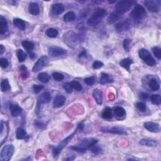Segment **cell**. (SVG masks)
Instances as JSON below:
<instances>
[{
	"label": "cell",
	"mask_w": 161,
	"mask_h": 161,
	"mask_svg": "<svg viewBox=\"0 0 161 161\" xmlns=\"http://www.w3.org/2000/svg\"><path fill=\"white\" fill-rule=\"evenodd\" d=\"M106 15V11L103 9L99 8L95 10L91 16L87 21V24L89 26L95 27L101 22L103 18H104Z\"/></svg>",
	"instance_id": "cell-1"
},
{
	"label": "cell",
	"mask_w": 161,
	"mask_h": 161,
	"mask_svg": "<svg viewBox=\"0 0 161 161\" xmlns=\"http://www.w3.org/2000/svg\"><path fill=\"white\" fill-rule=\"evenodd\" d=\"M147 12L145 9L142 6L137 4L130 13L131 18L136 23H140L146 17Z\"/></svg>",
	"instance_id": "cell-2"
},
{
	"label": "cell",
	"mask_w": 161,
	"mask_h": 161,
	"mask_svg": "<svg viewBox=\"0 0 161 161\" xmlns=\"http://www.w3.org/2000/svg\"><path fill=\"white\" fill-rule=\"evenodd\" d=\"M136 3L134 1H130V0H121L117 3L115 5V12L121 15L126 12H128L132 6L134 5Z\"/></svg>",
	"instance_id": "cell-3"
},
{
	"label": "cell",
	"mask_w": 161,
	"mask_h": 161,
	"mask_svg": "<svg viewBox=\"0 0 161 161\" xmlns=\"http://www.w3.org/2000/svg\"><path fill=\"white\" fill-rule=\"evenodd\" d=\"M139 57L142 59L146 64H147L149 66H154L156 64V60L152 57L151 53L147 50L145 49H142L138 52Z\"/></svg>",
	"instance_id": "cell-4"
},
{
	"label": "cell",
	"mask_w": 161,
	"mask_h": 161,
	"mask_svg": "<svg viewBox=\"0 0 161 161\" xmlns=\"http://www.w3.org/2000/svg\"><path fill=\"white\" fill-rule=\"evenodd\" d=\"M15 147L12 144H8L5 145L1 149V153H0V160L1 161H9L14 153Z\"/></svg>",
	"instance_id": "cell-5"
},
{
	"label": "cell",
	"mask_w": 161,
	"mask_h": 161,
	"mask_svg": "<svg viewBox=\"0 0 161 161\" xmlns=\"http://www.w3.org/2000/svg\"><path fill=\"white\" fill-rule=\"evenodd\" d=\"M77 130H75V132H74L73 134H71V135H69V137H67L66 138H65L64 140H63L61 142H60L59 144L57 145L56 147H55L54 149H53V151H52V153H53V157H57L59 156V154L60 153V152L62 151V150L64 147H65V146L68 144V143L69 142V141H71V139L73 138L74 134L76 133Z\"/></svg>",
	"instance_id": "cell-6"
},
{
	"label": "cell",
	"mask_w": 161,
	"mask_h": 161,
	"mask_svg": "<svg viewBox=\"0 0 161 161\" xmlns=\"http://www.w3.org/2000/svg\"><path fill=\"white\" fill-rule=\"evenodd\" d=\"M48 53L51 57H59L66 55L67 53V52L66 49L62 47L53 46V47L49 48Z\"/></svg>",
	"instance_id": "cell-7"
},
{
	"label": "cell",
	"mask_w": 161,
	"mask_h": 161,
	"mask_svg": "<svg viewBox=\"0 0 161 161\" xmlns=\"http://www.w3.org/2000/svg\"><path fill=\"white\" fill-rule=\"evenodd\" d=\"M144 3L147 9L150 12L153 13L159 12L160 6V1L159 0H146Z\"/></svg>",
	"instance_id": "cell-8"
},
{
	"label": "cell",
	"mask_w": 161,
	"mask_h": 161,
	"mask_svg": "<svg viewBox=\"0 0 161 161\" xmlns=\"http://www.w3.org/2000/svg\"><path fill=\"white\" fill-rule=\"evenodd\" d=\"M49 62V59L47 56L43 55L40 58L38 59L37 61L34 64V66L32 68V71L33 72H38L39 71L42 70L44 68Z\"/></svg>",
	"instance_id": "cell-9"
},
{
	"label": "cell",
	"mask_w": 161,
	"mask_h": 161,
	"mask_svg": "<svg viewBox=\"0 0 161 161\" xmlns=\"http://www.w3.org/2000/svg\"><path fill=\"white\" fill-rule=\"evenodd\" d=\"M98 140L95 138H84L83 140H80V142L78 143L77 145L83 147L85 149H89L92 146H93L95 144H97Z\"/></svg>",
	"instance_id": "cell-10"
},
{
	"label": "cell",
	"mask_w": 161,
	"mask_h": 161,
	"mask_svg": "<svg viewBox=\"0 0 161 161\" xmlns=\"http://www.w3.org/2000/svg\"><path fill=\"white\" fill-rule=\"evenodd\" d=\"M101 130L105 133H109L116 135H127V132L123 128L120 127H112V128H102Z\"/></svg>",
	"instance_id": "cell-11"
},
{
	"label": "cell",
	"mask_w": 161,
	"mask_h": 161,
	"mask_svg": "<svg viewBox=\"0 0 161 161\" xmlns=\"http://www.w3.org/2000/svg\"><path fill=\"white\" fill-rule=\"evenodd\" d=\"M144 127L146 130L152 133H157L160 131L159 124L152 121H146L144 123Z\"/></svg>",
	"instance_id": "cell-12"
},
{
	"label": "cell",
	"mask_w": 161,
	"mask_h": 161,
	"mask_svg": "<svg viewBox=\"0 0 161 161\" xmlns=\"http://www.w3.org/2000/svg\"><path fill=\"white\" fill-rule=\"evenodd\" d=\"M130 21L128 20L120 21L119 23H118L115 25V29L118 32H119V33L127 31L130 29Z\"/></svg>",
	"instance_id": "cell-13"
},
{
	"label": "cell",
	"mask_w": 161,
	"mask_h": 161,
	"mask_svg": "<svg viewBox=\"0 0 161 161\" xmlns=\"http://www.w3.org/2000/svg\"><path fill=\"white\" fill-rule=\"evenodd\" d=\"M113 114L117 119L122 120L126 116V111L120 106H116L113 108Z\"/></svg>",
	"instance_id": "cell-14"
},
{
	"label": "cell",
	"mask_w": 161,
	"mask_h": 161,
	"mask_svg": "<svg viewBox=\"0 0 161 161\" xmlns=\"http://www.w3.org/2000/svg\"><path fill=\"white\" fill-rule=\"evenodd\" d=\"M66 101V99L65 96H64L62 95L57 96L53 102V108H60V107H62V106H64V104H65Z\"/></svg>",
	"instance_id": "cell-15"
},
{
	"label": "cell",
	"mask_w": 161,
	"mask_h": 161,
	"mask_svg": "<svg viewBox=\"0 0 161 161\" xmlns=\"http://www.w3.org/2000/svg\"><path fill=\"white\" fill-rule=\"evenodd\" d=\"M10 110L11 112V114H12V115L14 117L18 116L21 114V113H22V108L16 104L11 103L10 105Z\"/></svg>",
	"instance_id": "cell-16"
},
{
	"label": "cell",
	"mask_w": 161,
	"mask_h": 161,
	"mask_svg": "<svg viewBox=\"0 0 161 161\" xmlns=\"http://www.w3.org/2000/svg\"><path fill=\"white\" fill-rule=\"evenodd\" d=\"M64 6L62 3H55L52 6L51 11L52 13L55 15H59L64 12Z\"/></svg>",
	"instance_id": "cell-17"
},
{
	"label": "cell",
	"mask_w": 161,
	"mask_h": 161,
	"mask_svg": "<svg viewBox=\"0 0 161 161\" xmlns=\"http://www.w3.org/2000/svg\"><path fill=\"white\" fill-rule=\"evenodd\" d=\"M114 82V79L112 76L107 73H102L101 77L99 79V83L101 84H106L108 83H112Z\"/></svg>",
	"instance_id": "cell-18"
},
{
	"label": "cell",
	"mask_w": 161,
	"mask_h": 161,
	"mask_svg": "<svg viewBox=\"0 0 161 161\" xmlns=\"http://www.w3.org/2000/svg\"><path fill=\"white\" fill-rule=\"evenodd\" d=\"M52 99L51 94L50 93L49 91H45L40 95V97H39L38 101L40 104H46V103H48L50 102Z\"/></svg>",
	"instance_id": "cell-19"
},
{
	"label": "cell",
	"mask_w": 161,
	"mask_h": 161,
	"mask_svg": "<svg viewBox=\"0 0 161 161\" xmlns=\"http://www.w3.org/2000/svg\"><path fill=\"white\" fill-rule=\"evenodd\" d=\"M28 12L32 15L37 16L40 13V8L37 3H31L28 6Z\"/></svg>",
	"instance_id": "cell-20"
},
{
	"label": "cell",
	"mask_w": 161,
	"mask_h": 161,
	"mask_svg": "<svg viewBox=\"0 0 161 161\" xmlns=\"http://www.w3.org/2000/svg\"><path fill=\"white\" fill-rule=\"evenodd\" d=\"M92 96L95 99L96 102L98 103V105H101L103 103V92L102 91L99 89H94L93 92H92Z\"/></svg>",
	"instance_id": "cell-21"
},
{
	"label": "cell",
	"mask_w": 161,
	"mask_h": 161,
	"mask_svg": "<svg viewBox=\"0 0 161 161\" xmlns=\"http://www.w3.org/2000/svg\"><path fill=\"white\" fill-rule=\"evenodd\" d=\"M0 33L1 34H4L8 30V23L6 20L3 16H0Z\"/></svg>",
	"instance_id": "cell-22"
},
{
	"label": "cell",
	"mask_w": 161,
	"mask_h": 161,
	"mask_svg": "<svg viewBox=\"0 0 161 161\" xmlns=\"http://www.w3.org/2000/svg\"><path fill=\"white\" fill-rule=\"evenodd\" d=\"M13 24L20 30L23 31L26 29V23L23 20L20 18H15L13 20Z\"/></svg>",
	"instance_id": "cell-23"
},
{
	"label": "cell",
	"mask_w": 161,
	"mask_h": 161,
	"mask_svg": "<svg viewBox=\"0 0 161 161\" xmlns=\"http://www.w3.org/2000/svg\"><path fill=\"white\" fill-rule=\"evenodd\" d=\"M133 63V60L130 58H125L121 60L120 62V65L121 67H123L124 69L127 70L128 71H130V66Z\"/></svg>",
	"instance_id": "cell-24"
},
{
	"label": "cell",
	"mask_w": 161,
	"mask_h": 161,
	"mask_svg": "<svg viewBox=\"0 0 161 161\" xmlns=\"http://www.w3.org/2000/svg\"><path fill=\"white\" fill-rule=\"evenodd\" d=\"M16 138L18 140H23V139H26L28 137L27 132L22 128H17L16 132Z\"/></svg>",
	"instance_id": "cell-25"
},
{
	"label": "cell",
	"mask_w": 161,
	"mask_h": 161,
	"mask_svg": "<svg viewBox=\"0 0 161 161\" xmlns=\"http://www.w3.org/2000/svg\"><path fill=\"white\" fill-rule=\"evenodd\" d=\"M139 144L143 146L147 147H155L157 144V142L156 140H150V139H142L139 142Z\"/></svg>",
	"instance_id": "cell-26"
},
{
	"label": "cell",
	"mask_w": 161,
	"mask_h": 161,
	"mask_svg": "<svg viewBox=\"0 0 161 161\" xmlns=\"http://www.w3.org/2000/svg\"><path fill=\"white\" fill-rule=\"evenodd\" d=\"M101 115H102L103 119H106V120L112 119L113 117L112 109L109 108V107H106V108L103 111Z\"/></svg>",
	"instance_id": "cell-27"
},
{
	"label": "cell",
	"mask_w": 161,
	"mask_h": 161,
	"mask_svg": "<svg viewBox=\"0 0 161 161\" xmlns=\"http://www.w3.org/2000/svg\"><path fill=\"white\" fill-rule=\"evenodd\" d=\"M63 19L66 22H71L76 19V15L73 12H69L64 16Z\"/></svg>",
	"instance_id": "cell-28"
},
{
	"label": "cell",
	"mask_w": 161,
	"mask_h": 161,
	"mask_svg": "<svg viewBox=\"0 0 161 161\" xmlns=\"http://www.w3.org/2000/svg\"><path fill=\"white\" fill-rule=\"evenodd\" d=\"M38 79L42 83H47L50 81V76L46 73H41L38 75Z\"/></svg>",
	"instance_id": "cell-29"
},
{
	"label": "cell",
	"mask_w": 161,
	"mask_h": 161,
	"mask_svg": "<svg viewBox=\"0 0 161 161\" xmlns=\"http://www.w3.org/2000/svg\"><path fill=\"white\" fill-rule=\"evenodd\" d=\"M149 86L150 88H151L153 91H156L159 90L160 88V85L157 81L155 79H152L149 81Z\"/></svg>",
	"instance_id": "cell-30"
},
{
	"label": "cell",
	"mask_w": 161,
	"mask_h": 161,
	"mask_svg": "<svg viewBox=\"0 0 161 161\" xmlns=\"http://www.w3.org/2000/svg\"><path fill=\"white\" fill-rule=\"evenodd\" d=\"M21 45H22L23 48L25 49L27 52H31L34 48V43H32L30 41L24 40L21 42Z\"/></svg>",
	"instance_id": "cell-31"
},
{
	"label": "cell",
	"mask_w": 161,
	"mask_h": 161,
	"mask_svg": "<svg viewBox=\"0 0 161 161\" xmlns=\"http://www.w3.org/2000/svg\"><path fill=\"white\" fill-rule=\"evenodd\" d=\"M120 15L119 13H117L116 12H113L108 18V21L110 23H115L120 19Z\"/></svg>",
	"instance_id": "cell-32"
},
{
	"label": "cell",
	"mask_w": 161,
	"mask_h": 161,
	"mask_svg": "<svg viewBox=\"0 0 161 161\" xmlns=\"http://www.w3.org/2000/svg\"><path fill=\"white\" fill-rule=\"evenodd\" d=\"M45 34L50 38H55L58 35V31L53 28H50L46 30Z\"/></svg>",
	"instance_id": "cell-33"
},
{
	"label": "cell",
	"mask_w": 161,
	"mask_h": 161,
	"mask_svg": "<svg viewBox=\"0 0 161 161\" xmlns=\"http://www.w3.org/2000/svg\"><path fill=\"white\" fill-rule=\"evenodd\" d=\"M10 89V84L8 79H3L1 83V90L2 92H6Z\"/></svg>",
	"instance_id": "cell-34"
},
{
	"label": "cell",
	"mask_w": 161,
	"mask_h": 161,
	"mask_svg": "<svg viewBox=\"0 0 161 161\" xmlns=\"http://www.w3.org/2000/svg\"><path fill=\"white\" fill-rule=\"evenodd\" d=\"M16 54H17L18 59L20 62H23L26 60L27 55H26V53L22 51V50H21V49L18 50Z\"/></svg>",
	"instance_id": "cell-35"
},
{
	"label": "cell",
	"mask_w": 161,
	"mask_h": 161,
	"mask_svg": "<svg viewBox=\"0 0 161 161\" xmlns=\"http://www.w3.org/2000/svg\"><path fill=\"white\" fill-rule=\"evenodd\" d=\"M151 101L153 105H160L161 103L160 96L159 95H152L151 97Z\"/></svg>",
	"instance_id": "cell-36"
},
{
	"label": "cell",
	"mask_w": 161,
	"mask_h": 161,
	"mask_svg": "<svg viewBox=\"0 0 161 161\" xmlns=\"http://www.w3.org/2000/svg\"><path fill=\"white\" fill-rule=\"evenodd\" d=\"M71 86H72L73 89L77 91H81L83 90V86H82L78 81H73L70 83Z\"/></svg>",
	"instance_id": "cell-37"
},
{
	"label": "cell",
	"mask_w": 161,
	"mask_h": 161,
	"mask_svg": "<svg viewBox=\"0 0 161 161\" xmlns=\"http://www.w3.org/2000/svg\"><path fill=\"white\" fill-rule=\"evenodd\" d=\"M20 76L23 79H27L28 76V73L27 67L24 65L21 66L20 67Z\"/></svg>",
	"instance_id": "cell-38"
},
{
	"label": "cell",
	"mask_w": 161,
	"mask_h": 161,
	"mask_svg": "<svg viewBox=\"0 0 161 161\" xmlns=\"http://www.w3.org/2000/svg\"><path fill=\"white\" fill-rule=\"evenodd\" d=\"M152 52L153 54L157 57V59L160 60L161 59V49L159 47H154L152 48Z\"/></svg>",
	"instance_id": "cell-39"
},
{
	"label": "cell",
	"mask_w": 161,
	"mask_h": 161,
	"mask_svg": "<svg viewBox=\"0 0 161 161\" xmlns=\"http://www.w3.org/2000/svg\"><path fill=\"white\" fill-rule=\"evenodd\" d=\"M52 77L53 78V79L55 80L56 81H61L64 79V76H63V74H60L59 73H53L52 74Z\"/></svg>",
	"instance_id": "cell-40"
},
{
	"label": "cell",
	"mask_w": 161,
	"mask_h": 161,
	"mask_svg": "<svg viewBox=\"0 0 161 161\" xmlns=\"http://www.w3.org/2000/svg\"><path fill=\"white\" fill-rule=\"evenodd\" d=\"M96 81V77L95 76H91L88 77L84 79L85 83L88 86H92L93 85Z\"/></svg>",
	"instance_id": "cell-41"
},
{
	"label": "cell",
	"mask_w": 161,
	"mask_h": 161,
	"mask_svg": "<svg viewBox=\"0 0 161 161\" xmlns=\"http://www.w3.org/2000/svg\"><path fill=\"white\" fill-rule=\"evenodd\" d=\"M89 150L91 151V152L95 153V154H98L99 153L101 152V148L100 147L99 145L95 144L93 146H92L89 149Z\"/></svg>",
	"instance_id": "cell-42"
},
{
	"label": "cell",
	"mask_w": 161,
	"mask_h": 161,
	"mask_svg": "<svg viewBox=\"0 0 161 161\" xmlns=\"http://www.w3.org/2000/svg\"><path fill=\"white\" fill-rule=\"evenodd\" d=\"M136 107H137L138 110L140 111L141 112H145L147 110L146 105L142 102H138L137 104H136Z\"/></svg>",
	"instance_id": "cell-43"
},
{
	"label": "cell",
	"mask_w": 161,
	"mask_h": 161,
	"mask_svg": "<svg viewBox=\"0 0 161 161\" xmlns=\"http://www.w3.org/2000/svg\"><path fill=\"white\" fill-rule=\"evenodd\" d=\"M130 42H131V40H130V39H128V38H125V40H123V48H124L125 51L129 52Z\"/></svg>",
	"instance_id": "cell-44"
},
{
	"label": "cell",
	"mask_w": 161,
	"mask_h": 161,
	"mask_svg": "<svg viewBox=\"0 0 161 161\" xmlns=\"http://www.w3.org/2000/svg\"><path fill=\"white\" fill-rule=\"evenodd\" d=\"M71 149H72V150H74V151H76L77 152H79V153H85L86 152L87 150L86 149H85L83 147H81L79 146H78L77 145H73L71 147Z\"/></svg>",
	"instance_id": "cell-45"
},
{
	"label": "cell",
	"mask_w": 161,
	"mask_h": 161,
	"mask_svg": "<svg viewBox=\"0 0 161 161\" xmlns=\"http://www.w3.org/2000/svg\"><path fill=\"white\" fill-rule=\"evenodd\" d=\"M103 66H104V64L101 61H99V60H96L92 64V68H93L94 69H100V68H101Z\"/></svg>",
	"instance_id": "cell-46"
},
{
	"label": "cell",
	"mask_w": 161,
	"mask_h": 161,
	"mask_svg": "<svg viewBox=\"0 0 161 161\" xmlns=\"http://www.w3.org/2000/svg\"><path fill=\"white\" fill-rule=\"evenodd\" d=\"M44 87L42 85H34L33 90L35 94H38L44 89Z\"/></svg>",
	"instance_id": "cell-47"
},
{
	"label": "cell",
	"mask_w": 161,
	"mask_h": 161,
	"mask_svg": "<svg viewBox=\"0 0 161 161\" xmlns=\"http://www.w3.org/2000/svg\"><path fill=\"white\" fill-rule=\"evenodd\" d=\"M63 88L66 91L67 93H71V92H73V89L72 86H71L70 83H67L66 84H64L63 86Z\"/></svg>",
	"instance_id": "cell-48"
},
{
	"label": "cell",
	"mask_w": 161,
	"mask_h": 161,
	"mask_svg": "<svg viewBox=\"0 0 161 161\" xmlns=\"http://www.w3.org/2000/svg\"><path fill=\"white\" fill-rule=\"evenodd\" d=\"M0 65L3 68H6L9 65L8 60L5 58H1L0 59Z\"/></svg>",
	"instance_id": "cell-49"
},
{
	"label": "cell",
	"mask_w": 161,
	"mask_h": 161,
	"mask_svg": "<svg viewBox=\"0 0 161 161\" xmlns=\"http://www.w3.org/2000/svg\"><path fill=\"white\" fill-rule=\"evenodd\" d=\"M149 98V95L147 94V93H146V92H142L140 93V98L143 100V101H145V100H147Z\"/></svg>",
	"instance_id": "cell-50"
},
{
	"label": "cell",
	"mask_w": 161,
	"mask_h": 161,
	"mask_svg": "<svg viewBox=\"0 0 161 161\" xmlns=\"http://www.w3.org/2000/svg\"><path fill=\"white\" fill-rule=\"evenodd\" d=\"M34 125H35V127H36L38 128H42V127H44V123H43L42 121H37V120L35 121V123H34Z\"/></svg>",
	"instance_id": "cell-51"
},
{
	"label": "cell",
	"mask_w": 161,
	"mask_h": 161,
	"mask_svg": "<svg viewBox=\"0 0 161 161\" xmlns=\"http://www.w3.org/2000/svg\"><path fill=\"white\" fill-rule=\"evenodd\" d=\"M5 51V48L3 45H0V55H2Z\"/></svg>",
	"instance_id": "cell-52"
},
{
	"label": "cell",
	"mask_w": 161,
	"mask_h": 161,
	"mask_svg": "<svg viewBox=\"0 0 161 161\" xmlns=\"http://www.w3.org/2000/svg\"><path fill=\"white\" fill-rule=\"evenodd\" d=\"M86 57V51H83L79 54V57Z\"/></svg>",
	"instance_id": "cell-53"
},
{
	"label": "cell",
	"mask_w": 161,
	"mask_h": 161,
	"mask_svg": "<svg viewBox=\"0 0 161 161\" xmlns=\"http://www.w3.org/2000/svg\"><path fill=\"white\" fill-rule=\"evenodd\" d=\"M30 59H34L35 57H36V55H35V53H30Z\"/></svg>",
	"instance_id": "cell-54"
},
{
	"label": "cell",
	"mask_w": 161,
	"mask_h": 161,
	"mask_svg": "<svg viewBox=\"0 0 161 161\" xmlns=\"http://www.w3.org/2000/svg\"><path fill=\"white\" fill-rule=\"evenodd\" d=\"M108 3H110V4H113V3H116V1H108Z\"/></svg>",
	"instance_id": "cell-55"
}]
</instances>
